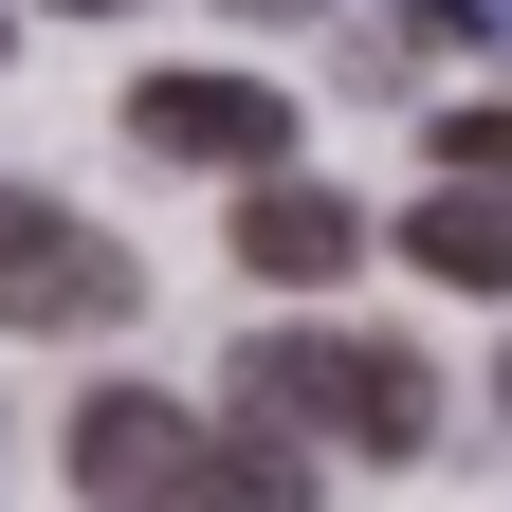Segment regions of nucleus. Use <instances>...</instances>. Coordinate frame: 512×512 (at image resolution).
<instances>
[{"instance_id":"f257e3e1","label":"nucleus","mask_w":512,"mask_h":512,"mask_svg":"<svg viewBox=\"0 0 512 512\" xmlns=\"http://www.w3.org/2000/svg\"><path fill=\"white\" fill-rule=\"evenodd\" d=\"M147 275H128V238H92L74 202H37V183H0V330H128Z\"/></svg>"},{"instance_id":"f03ea898","label":"nucleus","mask_w":512,"mask_h":512,"mask_svg":"<svg viewBox=\"0 0 512 512\" xmlns=\"http://www.w3.org/2000/svg\"><path fill=\"white\" fill-rule=\"evenodd\" d=\"M202 476H220V439L165 403V384H92L74 403V494L92 512H202Z\"/></svg>"},{"instance_id":"7ed1b4c3","label":"nucleus","mask_w":512,"mask_h":512,"mask_svg":"<svg viewBox=\"0 0 512 512\" xmlns=\"http://www.w3.org/2000/svg\"><path fill=\"white\" fill-rule=\"evenodd\" d=\"M128 147H165V165H256V183H275V165H293V92H256V74H147V92H128Z\"/></svg>"},{"instance_id":"20e7f679","label":"nucleus","mask_w":512,"mask_h":512,"mask_svg":"<svg viewBox=\"0 0 512 512\" xmlns=\"http://www.w3.org/2000/svg\"><path fill=\"white\" fill-rule=\"evenodd\" d=\"M366 256V220L330 202V183H238V275H275V293H330Z\"/></svg>"},{"instance_id":"39448f33","label":"nucleus","mask_w":512,"mask_h":512,"mask_svg":"<svg viewBox=\"0 0 512 512\" xmlns=\"http://www.w3.org/2000/svg\"><path fill=\"white\" fill-rule=\"evenodd\" d=\"M238 421L256 439H348V348L330 330H256L238 348Z\"/></svg>"},{"instance_id":"423d86ee","label":"nucleus","mask_w":512,"mask_h":512,"mask_svg":"<svg viewBox=\"0 0 512 512\" xmlns=\"http://www.w3.org/2000/svg\"><path fill=\"white\" fill-rule=\"evenodd\" d=\"M403 256L439 293H512V183H439V202L403 220Z\"/></svg>"},{"instance_id":"0eeeda50","label":"nucleus","mask_w":512,"mask_h":512,"mask_svg":"<svg viewBox=\"0 0 512 512\" xmlns=\"http://www.w3.org/2000/svg\"><path fill=\"white\" fill-rule=\"evenodd\" d=\"M421 439H439V384L403 348H348V458H421Z\"/></svg>"},{"instance_id":"6e6552de","label":"nucleus","mask_w":512,"mask_h":512,"mask_svg":"<svg viewBox=\"0 0 512 512\" xmlns=\"http://www.w3.org/2000/svg\"><path fill=\"white\" fill-rule=\"evenodd\" d=\"M202 512H311V458H293V439H220Z\"/></svg>"},{"instance_id":"1a4fd4ad","label":"nucleus","mask_w":512,"mask_h":512,"mask_svg":"<svg viewBox=\"0 0 512 512\" xmlns=\"http://www.w3.org/2000/svg\"><path fill=\"white\" fill-rule=\"evenodd\" d=\"M439 183H512V110H458V128H439Z\"/></svg>"},{"instance_id":"9d476101","label":"nucleus","mask_w":512,"mask_h":512,"mask_svg":"<svg viewBox=\"0 0 512 512\" xmlns=\"http://www.w3.org/2000/svg\"><path fill=\"white\" fill-rule=\"evenodd\" d=\"M55 19H128V0H55Z\"/></svg>"},{"instance_id":"9b49d317","label":"nucleus","mask_w":512,"mask_h":512,"mask_svg":"<svg viewBox=\"0 0 512 512\" xmlns=\"http://www.w3.org/2000/svg\"><path fill=\"white\" fill-rule=\"evenodd\" d=\"M494 403H512V366H494Z\"/></svg>"},{"instance_id":"f8f14e48","label":"nucleus","mask_w":512,"mask_h":512,"mask_svg":"<svg viewBox=\"0 0 512 512\" xmlns=\"http://www.w3.org/2000/svg\"><path fill=\"white\" fill-rule=\"evenodd\" d=\"M256 19H275V0H256Z\"/></svg>"},{"instance_id":"ddd939ff","label":"nucleus","mask_w":512,"mask_h":512,"mask_svg":"<svg viewBox=\"0 0 512 512\" xmlns=\"http://www.w3.org/2000/svg\"><path fill=\"white\" fill-rule=\"evenodd\" d=\"M0 37H19V19H0Z\"/></svg>"}]
</instances>
